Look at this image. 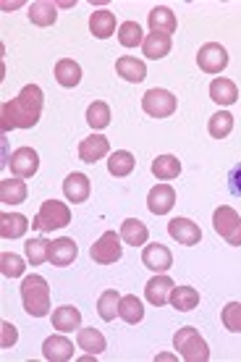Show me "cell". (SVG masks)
I'll return each mask as SVG.
<instances>
[{
	"label": "cell",
	"instance_id": "obj_32",
	"mask_svg": "<svg viewBox=\"0 0 241 362\" xmlns=\"http://www.w3.org/2000/svg\"><path fill=\"white\" fill-rule=\"evenodd\" d=\"M134 155L129 153V150H116V153L110 155V160H107V171H110V176H129V173L134 171Z\"/></svg>",
	"mask_w": 241,
	"mask_h": 362
},
{
	"label": "cell",
	"instance_id": "obj_29",
	"mask_svg": "<svg viewBox=\"0 0 241 362\" xmlns=\"http://www.w3.org/2000/svg\"><path fill=\"white\" fill-rule=\"evenodd\" d=\"M170 37L168 35H155V32H150V35L144 37L142 42V50L147 58H152V61H160V58H165V55L170 53Z\"/></svg>",
	"mask_w": 241,
	"mask_h": 362
},
{
	"label": "cell",
	"instance_id": "obj_12",
	"mask_svg": "<svg viewBox=\"0 0 241 362\" xmlns=\"http://www.w3.org/2000/svg\"><path fill=\"white\" fill-rule=\"evenodd\" d=\"M173 286H176V284H173L165 273H160V276H155V279L147 281V286H144V297H147L150 305L163 308V305H168L170 302V291H173Z\"/></svg>",
	"mask_w": 241,
	"mask_h": 362
},
{
	"label": "cell",
	"instance_id": "obj_4",
	"mask_svg": "<svg viewBox=\"0 0 241 362\" xmlns=\"http://www.w3.org/2000/svg\"><path fill=\"white\" fill-rule=\"evenodd\" d=\"M71 223V210H69V205L66 202H58V199H45L42 205H40V213L35 216V223L32 226L37 228V231H42V234H47V231H53V228H63Z\"/></svg>",
	"mask_w": 241,
	"mask_h": 362
},
{
	"label": "cell",
	"instance_id": "obj_11",
	"mask_svg": "<svg viewBox=\"0 0 241 362\" xmlns=\"http://www.w3.org/2000/svg\"><path fill=\"white\" fill-rule=\"evenodd\" d=\"M168 234L170 239H176L179 245H199V239H202V231L196 226L194 221H189V218H173L168 223Z\"/></svg>",
	"mask_w": 241,
	"mask_h": 362
},
{
	"label": "cell",
	"instance_id": "obj_27",
	"mask_svg": "<svg viewBox=\"0 0 241 362\" xmlns=\"http://www.w3.org/2000/svg\"><path fill=\"white\" fill-rule=\"evenodd\" d=\"M27 184L21 179H3L0 181V202L6 205H21L27 199Z\"/></svg>",
	"mask_w": 241,
	"mask_h": 362
},
{
	"label": "cell",
	"instance_id": "obj_3",
	"mask_svg": "<svg viewBox=\"0 0 241 362\" xmlns=\"http://www.w3.org/2000/svg\"><path fill=\"white\" fill-rule=\"evenodd\" d=\"M173 346H176V352H179L187 362H207L210 360V346H207V341L199 336V331L192 326H184L176 331V336H173Z\"/></svg>",
	"mask_w": 241,
	"mask_h": 362
},
{
	"label": "cell",
	"instance_id": "obj_26",
	"mask_svg": "<svg viewBox=\"0 0 241 362\" xmlns=\"http://www.w3.org/2000/svg\"><path fill=\"white\" fill-rule=\"evenodd\" d=\"M55 82L61 87H76L81 82V66L71 58H61L55 64Z\"/></svg>",
	"mask_w": 241,
	"mask_h": 362
},
{
	"label": "cell",
	"instance_id": "obj_16",
	"mask_svg": "<svg viewBox=\"0 0 241 362\" xmlns=\"http://www.w3.org/2000/svg\"><path fill=\"white\" fill-rule=\"evenodd\" d=\"M107 153H110V142L102 134H92L87 139H81L79 158L84 163H98L100 158H105Z\"/></svg>",
	"mask_w": 241,
	"mask_h": 362
},
{
	"label": "cell",
	"instance_id": "obj_19",
	"mask_svg": "<svg viewBox=\"0 0 241 362\" xmlns=\"http://www.w3.org/2000/svg\"><path fill=\"white\" fill-rule=\"evenodd\" d=\"M76 344H79V349H84V352L90 354V357H98V354H102L107 349L105 336L100 334L98 328H79Z\"/></svg>",
	"mask_w": 241,
	"mask_h": 362
},
{
	"label": "cell",
	"instance_id": "obj_20",
	"mask_svg": "<svg viewBox=\"0 0 241 362\" xmlns=\"http://www.w3.org/2000/svg\"><path fill=\"white\" fill-rule=\"evenodd\" d=\"M121 239L131 247H142L150 239V228L144 226L139 218H126L124 223H121Z\"/></svg>",
	"mask_w": 241,
	"mask_h": 362
},
{
	"label": "cell",
	"instance_id": "obj_9",
	"mask_svg": "<svg viewBox=\"0 0 241 362\" xmlns=\"http://www.w3.org/2000/svg\"><path fill=\"white\" fill-rule=\"evenodd\" d=\"M11 173L16 176V179H29V176H35L37 168H40V155H37V150H32V147H18V150H13L11 153Z\"/></svg>",
	"mask_w": 241,
	"mask_h": 362
},
{
	"label": "cell",
	"instance_id": "obj_38",
	"mask_svg": "<svg viewBox=\"0 0 241 362\" xmlns=\"http://www.w3.org/2000/svg\"><path fill=\"white\" fill-rule=\"evenodd\" d=\"M24 271H27V265H24V260H21L18 255H13V252L0 255V273H3L6 279H18V276H24Z\"/></svg>",
	"mask_w": 241,
	"mask_h": 362
},
{
	"label": "cell",
	"instance_id": "obj_37",
	"mask_svg": "<svg viewBox=\"0 0 241 362\" xmlns=\"http://www.w3.org/2000/svg\"><path fill=\"white\" fill-rule=\"evenodd\" d=\"M118 42L124 47H136L144 42L142 37V27L136 24V21H124L121 27H118Z\"/></svg>",
	"mask_w": 241,
	"mask_h": 362
},
{
	"label": "cell",
	"instance_id": "obj_24",
	"mask_svg": "<svg viewBox=\"0 0 241 362\" xmlns=\"http://www.w3.org/2000/svg\"><path fill=\"white\" fill-rule=\"evenodd\" d=\"M210 100H215L218 105H233V103L239 100V90H236V84H233L231 79L218 76V79H213V84H210Z\"/></svg>",
	"mask_w": 241,
	"mask_h": 362
},
{
	"label": "cell",
	"instance_id": "obj_23",
	"mask_svg": "<svg viewBox=\"0 0 241 362\" xmlns=\"http://www.w3.org/2000/svg\"><path fill=\"white\" fill-rule=\"evenodd\" d=\"M116 71L121 79L136 84L147 76V66H144V61H136V58H131V55H121V58L116 61Z\"/></svg>",
	"mask_w": 241,
	"mask_h": 362
},
{
	"label": "cell",
	"instance_id": "obj_36",
	"mask_svg": "<svg viewBox=\"0 0 241 362\" xmlns=\"http://www.w3.org/2000/svg\"><path fill=\"white\" fill-rule=\"evenodd\" d=\"M24 250H27V260L32 265H42L50 257V242L47 239H29L27 245H24Z\"/></svg>",
	"mask_w": 241,
	"mask_h": 362
},
{
	"label": "cell",
	"instance_id": "obj_15",
	"mask_svg": "<svg viewBox=\"0 0 241 362\" xmlns=\"http://www.w3.org/2000/svg\"><path fill=\"white\" fill-rule=\"evenodd\" d=\"M147 24H150V32L155 35H173L176 27H179V21H176V13L165 6H158V8L150 11V16H147Z\"/></svg>",
	"mask_w": 241,
	"mask_h": 362
},
{
	"label": "cell",
	"instance_id": "obj_5",
	"mask_svg": "<svg viewBox=\"0 0 241 362\" xmlns=\"http://www.w3.org/2000/svg\"><path fill=\"white\" fill-rule=\"evenodd\" d=\"M213 226L215 231L223 236L231 247H241V216L228 205H221V208L213 213Z\"/></svg>",
	"mask_w": 241,
	"mask_h": 362
},
{
	"label": "cell",
	"instance_id": "obj_31",
	"mask_svg": "<svg viewBox=\"0 0 241 362\" xmlns=\"http://www.w3.org/2000/svg\"><path fill=\"white\" fill-rule=\"evenodd\" d=\"M152 173H155L160 181L176 179V176L181 173L179 158H173V155H158V158L152 160Z\"/></svg>",
	"mask_w": 241,
	"mask_h": 362
},
{
	"label": "cell",
	"instance_id": "obj_30",
	"mask_svg": "<svg viewBox=\"0 0 241 362\" xmlns=\"http://www.w3.org/2000/svg\"><path fill=\"white\" fill-rule=\"evenodd\" d=\"M170 305L179 310V313H189L199 305V291L194 286H173L170 291Z\"/></svg>",
	"mask_w": 241,
	"mask_h": 362
},
{
	"label": "cell",
	"instance_id": "obj_14",
	"mask_svg": "<svg viewBox=\"0 0 241 362\" xmlns=\"http://www.w3.org/2000/svg\"><path fill=\"white\" fill-rule=\"evenodd\" d=\"M76 242L69 239V236H61V239H55L50 242V257H47V263H53L55 268H66V265H71L76 260Z\"/></svg>",
	"mask_w": 241,
	"mask_h": 362
},
{
	"label": "cell",
	"instance_id": "obj_21",
	"mask_svg": "<svg viewBox=\"0 0 241 362\" xmlns=\"http://www.w3.org/2000/svg\"><path fill=\"white\" fill-rule=\"evenodd\" d=\"M29 231V221L21 213H3L0 216V236L3 239H18Z\"/></svg>",
	"mask_w": 241,
	"mask_h": 362
},
{
	"label": "cell",
	"instance_id": "obj_17",
	"mask_svg": "<svg viewBox=\"0 0 241 362\" xmlns=\"http://www.w3.org/2000/svg\"><path fill=\"white\" fill-rule=\"evenodd\" d=\"M42 357L50 362H69L74 357V344L66 336H50L42 344Z\"/></svg>",
	"mask_w": 241,
	"mask_h": 362
},
{
	"label": "cell",
	"instance_id": "obj_1",
	"mask_svg": "<svg viewBox=\"0 0 241 362\" xmlns=\"http://www.w3.org/2000/svg\"><path fill=\"white\" fill-rule=\"evenodd\" d=\"M45 108V95L37 84H27L18 92V98L3 103V113H0V124L3 129H32L40 121V113Z\"/></svg>",
	"mask_w": 241,
	"mask_h": 362
},
{
	"label": "cell",
	"instance_id": "obj_33",
	"mask_svg": "<svg viewBox=\"0 0 241 362\" xmlns=\"http://www.w3.org/2000/svg\"><path fill=\"white\" fill-rule=\"evenodd\" d=\"M118 317H124L126 323H139L144 317V308L142 302L134 297V294H126V297H121V305H118Z\"/></svg>",
	"mask_w": 241,
	"mask_h": 362
},
{
	"label": "cell",
	"instance_id": "obj_41",
	"mask_svg": "<svg viewBox=\"0 0 241 362\" xmlns=\"http://www.w3.org/2000/svg\"><path fill=\"white\" fill-rule=\"evenodd\" d=\"M0 328H3V339H0V346H3V349H8V346L16 344V339H18L16 326H13V323H8V320H3V323H0Z\"/></svg>",
	"mask_w": 241,
	"mask_h": 362
},
{
	"label": "cell",
	"instance_id": "obj_25",
	"mask_svg": "<svg viewBox=\"0 0 241 362\" xmlns=\"http://www.w3.org/2000/svg\"><path fill=\"white\" fill-rule=\"evenodd\" d=\"M55 18H58V8L50 0H37L29 6V21L35 27H50V24H55Z\"/></svg>",
	"mask_w": 241,
	"mask_h": 362
},
{
	"label": "cell",
	"instance_id": "obj_28",
	"mask_svg": "<svg viewBox=\"0 0 241 362\" xmlns=\"http://www.w3.org/2000/svg\"><path fill=\"white\" fill-rule=\"evenodd\" d=\"M90 32L98 40H107V37L116 32V13H110V11H95L90 16Z\"/></svg>",
	"mask_w": 241,
	"mask_h": 362
},
{
	"label": "cell",
	"instance_id": "obj_39",
	"mask_svg": "<svg viewBox=\"0 0 241 362\" xmlns=\"http://www.w3.org/2000/svg\"><path fill=\"white\" fill-rule=\"evenodd\" d=\"M87 124L92 129H105L110 124V108H107L102 100L92 103L90 108H87Z\"/></svg>",
	"mask_w": 241,
	"mask_h": 362
},
{
	"label": "cell",
	"instance_id": "obj_18",
	"mask_svg": "<svg viewBox=\"0 0 241 362\" xmlns=\"http://www.w3.org/2000/svg\"><path fill=\"white\" fill-rule=\"evenodd\" d=\"M63 194H66V199L74 202V205L87 202V197H90V179H87L84 173L66 176V181H63Z\"/></svg>",
	"mask_w": 241,
	"mask_h": 362
},
{
	"label": "cell",
	"instance_id": "obj_22",
	"mask_svg": "<svg viewBox=\"0 0 241 362\" xmlns=\"http://www.w3.org/2000/svg\"><path fill=\"white\" fill-rule=\"evenodd\" d=\"M53 328H58L61 334H71L81 328V313L71 305H63L53 313Z\"/></svg>",
	"mask_w": 241,
	"mask_h": 362
},
{
	"label": "cell",
	"instance_id": "obj_42",
	"mask_svg": "<svg viewBox=\"0 0 241 362\" xmlns=\"http://www.w3.org/2000/svg\"><path fill=\"white\" fill-rule=\"evenodd\" d=\"M228 187H231V192L236 197H241V163L233 165L231 173H228Z\"/></svg>",
	"mask_w": 241,
	"mask_h": 362
},
{
	"label": "cell",
	"instance_id": "obj_2",
	"mask_svg": "<svg viewBox=\"0 0 241 362\" xmlns=\"http://www.w3.org/2000/svg\"><path fill=\"white\" fill-rule=\"evenodd\" d=\"M21 299L24 310L32 317H45L50 313V286L42 276H27L21 281Z\"/></svg>",
	"mask_w": 241,
	"mask_h": 362
},
{
	"label": "cell",
	"instance_id": "obj_13",
	"mask_svg": "<svg viewBox=\"0 0 241 362\" xmlns=\"http://www.w3.org/2000/svg\"><path fill=\"white\" fill-rule=\"evenodd\" d=\"M142 263L155 273H165L173 265V255L165 245L155 242V245H147L142 252Z\"/></svg>",
	"mask_w": 241,
	"mask_h": 362
},
{
	"label": "cell",
	"instance_id": "obj_10",
	"mask_svg": "<svg viewBox=\"0 0 241 362\" xmlns=\"http://www.w3.org/2000/svg\"><path fill=\"white\" fill-rule=\"evenodd\" d=\"M173 205H176V192H173L170 184H158V187H152L150 194H147V208H150V213H155V216L170 213Z\"/></svg>",
	"mask_w": 241,
	"mask_h": 362
},
{
	"label": "cell",
	"instance_id": "obj_40",
	"mask_svg": "<svg viewBox=\"0 0 241 362\" xmlns=\"http://www.w3.org/2000/svg\"><path fill=\"white\" fill-rule=\"evenodd\" d=\"M223 317V326L231 331V334H241V302H228L221 313Z\"/></svg>",
	"mask_w": 241,
	"mask_h": 362
},
{
	"label": "cell",
	"instance_id": "obj_7",
	"mask_svg": "<svg viewBox=\"0 0 241 362\" xmlns=\"http://www.w3.org/2000/svg\"><path fill=\"white\" fill-rule=\"evenodd\" d=\"M142 108L152 118H168L176 113V98L168 90H147L142 98Z\"/></svg>",
	"mask_w": 241,
	"mask_h": 362
},
{
	"label": "cell",
	"instance_id": "obj_34",
	"mask_svg": "<svg viewBox=\"0 0 241 362\" xmlns=\"http://www.w3.org/2000/svg\"><path fill=\"white\" fill-rule=\"evenodd\" d=\"M207 132H210L215 139H225V136L233 132V116L228 110H218V113L210 116V121H207Z\"/></svg>",
	"mask_w": 241,
	"mask_h": 362
},
{
	"label": "cell",
	"instance_id": "obj_35",
	"mask_svg": "<svg viewBox=\"0 0 241 362\" xmlns=\"http://www.w3.org/2000/svg\"><path fill=\"white\" fill-rule=\"evenodd\" d=\"M118 305H121V294H118L116 289L102 291L98 299V315L102 317V320H116Z\"/></svg>",
	"mask_w": 241,
	"mask_h": 362
},
{
	"label": "cell",
	"instance_id": "obj_6",
	"mask_svg": "<svg viewBox=\"0 0 241 362\" xmlns=\"http://www.w3.org/2000/svg\"><path fill=\"white\" fill-rule=\"evenodd\" d=\"M121 252H124V247H121V234H116V231H105L90 250L92 260L100 265H113L116 260H121Z\"/></svg>",
	"mask_w": 241,
	"mask_h": 362
},
{
	"label": "cell",
	"instance_id": "obj_8",
	"mask_svg": "<svg viewBox=\"0 0 241 362\" xmlns=\"http://www.w3.org/2000/svg\"><path fill=\"white\" fill-rule=\"evenodd\" d=\"M196 64L205 74H221L228 66V53H225L223 45H218V42H207V45L199 47V53H196Z\"/></svg>",
	"mask_w": 241,
	"mask_h": 362
}]
</instances>
